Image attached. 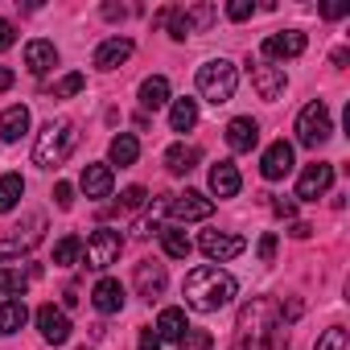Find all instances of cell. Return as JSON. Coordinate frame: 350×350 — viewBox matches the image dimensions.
<instances>
[{
    "instance_id": "6da1fadb",
    "label": "cell",
    "mask_w": 350,
    "mask_h": 350,
    "mask_svg": "<svg viewBox=\"0 0 350 350\" xmlns=\"http://www.w3.org/2000/svg\"><path fill=\"white\" fill-rule=\"evenodd\" d=\"M182 293H186V305H190V309H198V313H215V309H223V305L235 301L239 280H235L231 272L215 268V264H202V268H194V272L186 276Z\"/></svg>"
},
{
    "instance_id": "7a4b0ae2",
    "label": "cell",
    "mask_w": 350,
    "mask_h": 350,
    "mask_svg": "<svg viewBox=\"0 0 350 350\" xmlns=\"http://www.w3.org/2000/svg\"><path fill=\"white\" fill-rule=\"evenodd\" d=\"M75 144H79L75 124H70V120H50V124L38 132L33 165H42V169H58V165H66V157L75 152Z\"/></svg>"
},
{
    "instance_id": "3957f363",
    "label": "cell",
    "mask_w": 350,
    "mask_h": 350,
    "mask_svg": "<svg viewBox=\"0 0 350 350\" xmlns=\"http://www.w3.org/2000/svg\"><path fill=\"white\" fill-rule=\"evenodd\" d=\"M235 87H239V70L231 58H211L198 66V95L206 103H231L235 99Z\"/></svg>"
},
{
    "instance_id": "277c9868",
    "label": "cell",
    "mask_w": 350,
    "mask_h": 350,
    "mask_svg": "<svg viewBox=\"0 0 350 350\" xmlns=\"http://www.w3.org/2000/svg\"><path fill=\"white\" fill-rule=\"evenodd\" d=\"M329 132H334V124H329V107L321 99H313L309 107H301V116H297V140L305 148H321L329 140Z\"/></svg>"
},
{
    "instance_id": "5b68a950",
    "label": "cell",
    "mask_w": 350,
    "mask_h": 350,
    "mask_svg": "<svg viewBox=\"0 0 350 350\" xmlns=\"http://www.w3.org/2000/svg\"><path fill=\"white\" fill-rule=\"evenodd\" d=\"M42 239H46V215H29L9 239H0V264H9L17 256H29Z\"/></svg>"
},
{
    "instance_id": "8992f818",
    "label": "cell",
    "mask_w": 350,
    "mask_h": 350,
    "mask_svg": "<svg viewBox=\"0 0 350 350\" xmlns=\"http://www.w3.org/2000/svg\"><path fill=\"white\" fill-rule=\"evenodd\" d=\"M120 252H124V239H120V231H111V227H99V231H91V235H87V243H83L87 268H95V272L111 268V264L120 260Z\"/></svg>"
},
{
    "instance_id": "52a82bcc",
    "label": "cell",
    "mask_w": 350,
    "mask_h": 350,
    "mask_svg": "<svg viewBox=\"0 0 350 350\" xmlns=\"http://www.w3.org/2000/svg\"><path fill=\"white\" fill-rule=\"evenodd\" d=\"M165 211H169L173 223H202V219L215 215V202L206 194H198V190H186V194L165 198Z\"/></svg>"
},
{
    "instance_id": "ba28073f",
    "label": "cell",
    "mask_w": 350,
    "mask_h": 350,
    "mask_svg": "<svg viewBox=\"0 0 350 350\" xmlns=\"http://www.w3.org/2000/svg\"><path fill=\"white\" fill-rule=\"evenodd\" d=\"M252 87H256L260 99L276 103V99L284 95V87H288V75H284V66H276V62H256V66H252Z\"/></svg>"
},
{
    "instance_id": "9c48e42d",
    "label": "cell",
    "mask_w": 350,
    "mask_h": 350,
    "mask_svg": "<svg viewBox=\"0 0 350 350\" xmlns=\"http://www.w3.org/2000/svg\"><path fill=\"white\" fill-rule=\"evenodd\" d=\"M198 247L215 260V264H227V260H235V256H243V239L239 235H227V231H202V239H198Z\"/></svg>"
},
{
    "instance_id": "30bf717a",
    "label": "cell",
    "mask_w": 350,
    "mask_h": 350,
    "mask_svg": "<svg viewBox=\"0 0 350 350\" xmlns=\"http://www.w3.org/2000/svg\"><path fill=\"white\" fill-rule=\"evenodd\" d=\"M329 186H334V165L317 161V165H309V169L301 173V182H297V198H305V202H317V198H321Z\"/></svg>"
},
{
    "instance_id": "8fae6325",
    "label": "cell",
    "mask_w": 350,
    "mask_h": 350,
    "mask_svg": "<svg viewBox=\"0 0 350 350\" xmlns=\"http://www.w3.org/2000/svg\"><path fill=\"white\" fill-rule=\"evenodd\" d=\"M260 173H264L268 182L288 178V173H293V144H288V140L268 144V148H264V157H260Z\"/></svg>"
},
{
    "instance_id": "7c38bea8",
    "label": "cell",
    "mask_w": 350,
    "mask_h": 350,
    "mask_svg": "<svg viewBox=\"0 0 350 350\" xmlns=\"http://www.w3.org/2000/svg\"><path fill=\"white\" fill-rule=\"evenodd\" d=\"M165 288H169V272H165V264H157V260H140V264H136V293H140L144 301H157Z\"/></svg>"
},
{
    "instance_id": "4fadbf2b",
    "label": "cell",
    "mask_w": 350,
    "mask_h": 350,
    "mask_svg": "<svg viewBox=\"0 0 350 350\" xmlns=\"http://www.w3.org/2000/svg\"><path fill=\"white\" fill-rule=\"evenodd\" d=\"M305 33L301 29H284V33H268L264 38V58H297L305 54Z\"/></svg>"
},
{
    "instance_id": "5bb4252c",
    "label": "cell",
    "mask_w": 350,
    "mask_h": 350,
    "mask_svg": "<svg viewBox=\"0 0 350 350\" xmlns=\"http://www.w3.org/2000/svg\"><path fill=\"white\" fill-rule=\"evenodd\" d=\"M38 329H42L46 342L62 346V342L70 338V317H66L62 309H54V305H42V309H38Z\"/></svg>"
},
{
    "instance_id": "9a60e30c",
    "label": "cell",
    "mask_w": 350,
    "mask_h": 350,
    "mask_svg": "<svg viewBox=\"0 0 350 350\" xmlns=\"http://www.w3.org/2000/svg\"><path fill=\"white\" fill-rule=\"evenodd\" d=\"M227 144H231L235 152H252V148L260 144V124H256L252 116H235V120L227 124Z\"/></svg>"
},
{
    "instance_id": "2e32d148",
    "label": "cell",
    "mask_w": 350,
    "mask_h": 350,
    "mask_svg": "<svg viewBox=\"0 0 350 350\" xmlns=\"http://www.w3.org/2000/svg\"><path fill=\"white\" fill-rule=\"evenodd\" d=\"M25 132H29V107L25 103H13V107L0 111V140L5 144H17Z\"/></svg>"
},
{
    "instance_id": "e0dca14e",
    "label": "cell",
    "mask_w": 350,
    "mask_h": 350,
    "mask_svg": "<svg viewBox=\"0 0 350 350\" xmlns=\"http://www.w3.org/2000/svg\"><path fill=\"white\" fill-rule=\"evenodd\" d=\"M132 38H107L99 50H95V66L99 70H116V66H124L128 58H132Z\"/></svg>"
},
{
    "instance_id": "ac0fdd59",
    "label": "cell",
    "mask_w": 350,
    "mask_h": 350,
    "mask_svg": "<svg viewBox=\"0 0 350 350\" xmlns=\"http://www.w3.org/2000/svg\"><path fill=\"white\" fill-rule=\"evenodd\" d=\"M124 284L116 280V276H103L99 284H95V293H91V305L99 309V313H120L124 309Z\"/></svg>"
},
{
    "instance_id": "d6986e66",
    "label": "cell",
    "mask_w": 350,
    "mask_h": 350,
    "mask_svg": "<svg viewBox=\"0 0 350 350\" xmlns=\"http://www.w3.org/2000/svg\"><path fill=\"white\" fill-rule=\"evenodd\" d=\"M111 186H116L111 165H87L83 169V194L87 198H111Z\"/></svg>"
},
{
    "instance_id": "ffe728a7",
    "label": "cell",
    "mask_w": 350,
    "mask_h": 350,
    "mask_svg": "<svg viewBox=\"0 0 350 350\" xmlns=\"http://www.w3.org/2000/svg\"><path fill=\"white\" fill-rule=\"evenodd\" d=\"M239 186H243V182H239V169H235L231 161H219V165L211 169V194H215V198H235Z\"/></svg>"
},
{
    "instance_id": "44dd1931",
    "label": "cell",
    "mask_w": 350,
    "mask_h": 350,
    "mask_svg": "<svg viewBox=\"0 0 350 350\" xmlns=\"http://www.w3.org/2000/svg\"><path fill=\"white\" fill-rule=\"evenodd\" d=\"M25 66H29V75H46V70H54L58 66V50H54V42H29L25 46Z\"/></svg>"
},
{
    "instance_id": "7402d4cb",
    "label": "cell",
    "mask_w": 350,
    "mask_h": 350,
    "mask_svg": "<svg viewBox=\"0 0 350 350\" xmlns=\"http://www.w3.org/2000/svg\"><path fill=\"white\" fill-rule=\"evenodd\" d=\"M186 329H190L186 309H161V317H157V338L161 342H182Z\"/></svg>"
},
{
    "instance_id": "603a6c76",
    "label": "cell",
    "mask_w": 350,
    "mask_h": 350,
    "mask_svg": "<svg viewBox=\"0 0 350 350\" xmlns=\"http://www.w3.org/2000/svg\"><path fill=\"white\" fill-rule=\"evenodd\" d=\"M165 103H169V79H165V75L144 79V83H140V107H144V111H161Z\"/></svg>"
},
{
    "instance_id": "cb8c5ba5",
    "label": "cell",
    "mask_w": 350,
    "mask_h": 350,
    "mask_svg": "<svg viewBox=\"0 0 350 350\" xmlns=\"http://www.w3.org/2000/svg\"><path fill=\"white\" fill-rule=\"evenodd\" d=\"M198 161H202V152H198L194 144H173V148L165 152V169H169V173H178V178H182V173H190Z\"/></svg>"
},
{
    "instance_id": "d4e9b609",
    "label": "cell",
    "mask_w": 350,
    "mask_h": 350,
    "mask_svg": "<svg viewBox=\"0 0 350 350\" xmlns=\"http://www.w3.org/2000/svg\"><path fill=\"white\" fill-rule=\"evenodd\" d=\"M38 276V268H29V272H21V268H0V297H9V301H17L25 288H29V280Z\"/></svg>"
},
{
    "instance_id": "484cf974",
    "label": "cell",
    "mask_w": 350,
    "mask_h": 350,
    "mask_svg": "<svg viewBox=\"0 0 350 350\" xmlns=\"http://www.w3.org/2000/svg\"><path fill=\"white\" fill-rule=\"evenodd\" d=\"M198 124V99H173L169 107V128L173 132H190Z\"/></svg>"
},
{
    "instance_id": "4316f807",
    "label": "cell",
    "mask_w": 350,
    "mask_h": 350,
    "mask_svg": "<svg viewBox=\"0 0 350 350\" xmlns=\"http://www.w3.org/2000/svg\"><path fill=\"white\" fill-rule=\"evenodd\" d=\"M25 321H29L25 301H0V334H17Z\"/></svg>"
},
{
    "instance_id": "83f0119b",
    "label": "cell",
    "mask_w": 350,
    "mask_h": 350,
    "mask_svg": "<svg viewBox=\"0 0 350 350\" xmlns=\"http://www.w3.org/2000/svg\"><path fill=\"white\" fill-rule=\"evenodd\" d=\"M107 157H111V165H132L136 157H140V144H136V136L132 132H120L116 140H111V148H107Z\"/></svg>"
},
{
    "instance_id": "f1b7e54d",
    "label": "cell",
    "mask_w": 350,
    "mask_h": 350,
    "mask_svg": "<svg viewBox=\"0 0 350 350\" xmlns=\"http://www.w3.org/2000/svg\"><path fill=\"white\" fill-rule=\"evenodd\" d=\"M157 235H161V247H165V256H173V260H186V256L194 252V243H190V239H186L178 227H161Z\"/></svg>"
},
{
    "instance_id": "f546056e",
    "label": "cell",
    "mask_w": 350,
    "mask_h": 350,
    "mask_svg": "<svg viewBox=\"0 0 350 350\" xmlns=\"http://www.w3.org/2000/svg\"><path fill=\"white\" fill-rule=\"evenodd\" d=\"M25 194V182H21V173H5L0 178V215H9Z\"/></svg>"
},
{
    "instance_id": "4dcf8cb0",
    "label": "cell",
    "mask_w": 350,
    "mask_h": 350,
    "mask_svg": "<svg viewBox=\"0 0 350 350\" xmlns=\"http://www.w3.org/2000/svg\"><path fill=\"white\" fill-rule=\"evenodd\" d=\"M79 256H83V239L79 235H66V239L54 243V264L70 268V264H79Z\"/></svg>"
},
{
    "instance_id": "1f68e13d",
    "label": "cell",
    "mask_w": 350,
    "mask_h": 350,
    "mask_svg": "<svg viewBox=\"0 0 350 350\" xmlns=\"http://www.w3.org/2000/svg\"><path fill=\"white\" fill-rule=\"evenodd\" d=\"M346 342H350V334H346L342 325H329V329L317 338V346H313V350H346Z\"/></svg>"
},
{
    "instance_id": "d6a6232c",
    "label": "cell",
    "mask_w": 350,
    "mask_h": 350,
    "mask_svg": "<svg viewBox=\"0 0 350 350\" xmlns=\"http://www.w3.org/2000/svg\"><path fill=\"white\" fill-rule=\"evenodd\" d=\"M87 87V79L83 75H66V79H58L54 83V99H70V95H79Z\"/></svg>"
},
{
    "instance_id": "836d02e7",
    "label": "cell",
    "mask_w": 350,
    "mask_h": 350,
    "mask_svg": "<svg viewBox=\"0 0 350 350\" xmlns=\"http://www.w3.org/2000/svg\"><path fill=\"white\" fill-rule=\"evenodd\" d=\"M211 346H215V338L206 329H186L182 334V350H211Z\"/></svg>"
},
{
    "instance_id": "e575fe53",
    "label": "cell",
    "mask_w": 350,
    "mask_h": 350,
    "mask_svg": "<svg viewBox=\"0 0 350 350\" xmlns=\"http://www.w3.org/2000/svg\"><path fill=\"white\" fill-rule=\"evenodd\" d=\"M144 198H148V190H144V186H128V190L120 194V206H124V211H140V206H144Z\"/></svg>"
},
{
    "instance_id": "d590c367",
    "label": "cell",
    "mask_w": 350,
    "mask_h": 350,
    "mask_svg": "<svg viewBox=\"0 0 350 350\" xmlns=\"http://www.w3.org/2000/svg\"><path fill=\"white\" fill-rule=\"evenodd\" d=\"M54 202H58V211H70L75 206V186L70 182H58L54 186Z\"/></svg>"
},
{
    "instance_id": "8d00e7d4",
    "label": "cell",
    "mask_w": 350,
    "mask_h": 350,
    "mask_svg": "<svg viewBox=\"0 0 350 350\" xmlns=\"http://www.w3.org/2000/svg\"><path fill=\"white\" fill-rule=\"evenodd\" d=\"M252 13H256L252 0H231V5H227V17H231V21H247Z\"/></svg>"
},
{
    "instance_id": "74e56055",
    "label": "cell",
    "mask_w": 350,
    "mask_h": 350,
    "mask_svg": "<svg viewBox=\"0 0 350 350\" xmlns=\"http://www.w3.org/2000/svg\"><path fill=\"white\" fill-rule=\"evenodd\" d=\"M256 252H260V260H264V264H272V256H276V235L268 231V235L260 239V247H256Z\"/></svg>"
},
{
    "instance_id": "f35d334b",
    "label": "cell",
    "mask_w": 350,
    "mask_h": 350,
    "mask_svg": "<svg viewBox=\"0 0 350 350\" xmlns=\"http://www.w3.org/2000/svg\"><path fill=\"white\" fill-rule=\"evenodd\" d=\"M128 13H132V9H128V5H116V0H107V5H103V17H107V21H124Z\"/></svg>"
},
{
    "instance_id": "ab89813d",
    "label": "cell",
    "mask_w": 350,
    "mask_h": 350,
    "mask_svg": "<svg viewBox=\"0 0 350 350\" xmlns=\"http://www.w3.org/2000/svg\"><path fill=\"white\" fill-rule=\"evenodd\" d=\"M13 42H17V29H13L9 21H0V54L13 50Z\"/></svg>"
},
{
    "instance_id": "60d3db41",
    "label": "cell",
    "mask_w": 350,
    "mask_h": 350,
    "mask_svg": "<svg viewBox=\"0 0 350 350\" xmlns=\"http://www.w3.org/2000/svg\"><path fill=\"white\" fill-rule=\"evenodd\" d=\"M140 350H161V338H157V329L148 325V329H140V342H136Z\"/></svg>"
},
{
    "instance_id": "b9f144b4",
    "label": "cell",
    "mask_w": 350,
    "mask_h": 350,
    "mask_svg": "<svg viewBox=\"0 0 350 350\" xmlns=\"http://www.w3.org/2000/svg\"><path fill=\"white\" fill-rule=\"evenodd\" d=\"M272 211H276L280 219H293V215H297V202H288V198H276V202H272Z\"/></svg>"
},
{
    "instance_id": "7bdbcfd3",
    "label": "cell",
    "mask_w": 350,
    "mask_h": 350,
    "mask_svg": "<svg viewBox=\"0 0 350 350\" xmlns=\"http://www.w3.org/2000/svg\"><path fill=\"white\" fill-rule=\"evenodd\" d=\"M288 235H293V239H309V235H313V227H309V223H293V227H288Z\"/></svg>"
},
{
    "instance_id": "ee69618b",
    "label": "cell",
    "mask_w": 350,
    "mask_h": 350,
    "mask_svg": "<svg viewBox=\"0 0 350 350\" xmlns=\"http://www.w3.org/2000/svg\"><path fill=\"white\" fill-rule=\"evenodd\" d=\"M13 79H17V75H13L9 66H0V91H9V87H13Z\"/></svg>"
},
{
    "instance_id": "f6af8a7d",
    "label": "cell",
    "mask_w": 350,
    "mask_h": 350,
    "mask_svg": "<svg viewBox=\"0 0 350 350\" xmlns=\"http://www.w3.org/2000/svg\"><path fill=\"white\" fill-rule=\"evenodd\" d=\"M321 13H325V17H342V13H346V5H325Z\"/></svg>"
},
{
    "instance_id": "bcb514c9",
    "label": "cell",
    "mask_w": 350,
    "mask_h": 350,
    "mask_svg": "<svg viewBox=\"0 0 350 350\" xmlns=\"http://www.w3.org/2000/svg\"><path fill=\"white\" fill-rule=\"evenodd\" d=\"M83 350H87V346H83Z\"/></svg>"
}]
</instances>
